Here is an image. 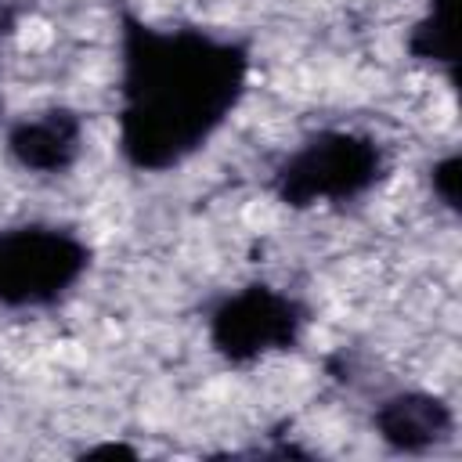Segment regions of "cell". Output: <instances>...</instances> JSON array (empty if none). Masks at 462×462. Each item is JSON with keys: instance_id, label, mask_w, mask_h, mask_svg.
Masks as SVG:
<instances>
[{"instance_id": "3", "label": "cell", "mask_w": 462, "mask_h": 462, "mask_svg": "<svg viewBox=\"0 0 462 462\" xmlns=\"http://www.w3.org/2000/svg\"><path fill=\"white\" fill-rule=\"evenodd\" d=\"M90 267L79 235L51 224L0 231V307H47L61 300Z\"/></svg>"}, {"instance_id": "4", "label": "cell", "mask_w": 462, "mask_h": 462, "mask_svg": "<svg viewBox=\"0 0 462 462\" xmlns=\"http://www.w3.org/2000/svg\"><path fill=\"white\" fill-rule=\"evenodd\" d=\"M307 310L296 296L253 282L217 303L209 314V343L231 365H253L300 339Z\"/></svg>"}, {"instance_id": "7", "label": "cell", "mask_w": 462, "mask_h": 462, "mask_svg": "<svg viewBox=\"0 0 462 462\" xmlns=\"http://www.w3.org/2000/svg\"><path fill=\"white\" fill-rule=\"evenodd\" d=\"M455 7L458 0H430V11L408 32V51L419 61L444 65L455 76L458 65V32H455Z\"/></svg>"}, {"instance_id": "8", "label": "cell", "mask_w": 462, "mask_h": 462, "mask_svg": "<svg viewBox=\"0 0 462 462\" xmlns=\"http://www.w3.org/2000/svg\"><path fill=\"white\" fill-rule=\"evenodd\" d=\"M458 180H462V159L458 155H444L433 166V191L448 209H458Z\"/></svg>"}, {"instance_id": "1", "label": "cell", "mask_w": 462, "mask_h": 462, "mask_svg": "<svg viewBox=\"0 0 462 462\" xmlns=\"http://www.w3.org/2000/svg\"><path fill=\"white\" fill-rule=\"evenodd\" d=\"M119 65V152L144 173L195 155L249 79L245 43L191 25L159 29L134 14H123Z\"/></svg>"}, {"instance_id": "2", "label": "cell", "mask_w": 462, "mask_h": 462, "mask_svg": "<svg viewBox=\"0 0 462 462\" xmlns=\"http://www.w3.org/2000/svg\"><path fill=\"white\" fill-rule=\"evenodd\" d=\"M383 166L386 159L375 137L354 130H321L274 170V195L292 209L350 202L383 177Z\"/></svg>"}, {"instance_id": "6", "label": "cell", "mask_w": 462, "mask_h": 462, "mask_svg": "<svg viewBox=\"0 0 462 462\" xmlns=\"http://www.w3.org/2000/svg\"><path fill=\"white\" fill-rule=\"evenodd\" d=\"M372 422H375V433L393 451L419 455V451H430L433 444H440L451 433V408L433 393L408 390V393L386 397L375 408Z\"/></svg>"}, {"instance_id": "5", "label": "cell", "mask_w": 462, "mask_h": 462, "mask_svg": "<svg viewBox=\"0 0 462 462\" xmlns=\"http://www.w3.org/2000/svg\"><path fill=\"white\" fill-rule=\"evenodd\" d=\"M83 148V123L72 108H47L18 119L7 130V152L18 166L36 173H61Z\"/></svg>"}]
</instances>
